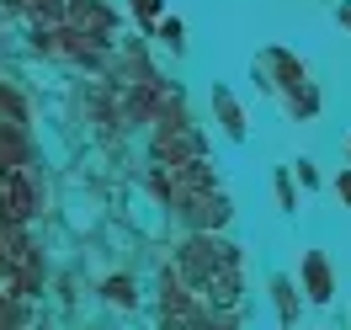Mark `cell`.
I'll return each instance as SVG.
<instances>
[{
	"label": "cell",
	"instance_id": "cell-2",
	"mask_svg": "<svg viewBox=\"0 0 351 330\" xmlns=\"http://www.w3.org/2000/svg\"><path fill=\"white\" fill-rule=\"evenodd\" d=\"M277 304H282V314H287V320L298 314V304H293V287H287V283H277Z\"/></svg>",
	"mask_w": 351,
	"mask_h": 330
},
{
	"label": "cell",
	"instance_id": "cell-3",
	"mask_svg": "<svg viewBox=\"0 0 351 330\" xmlns=\"http://www.w3.org/2000/svg\"><path fill=\"white\" fill-rule=\"evenodd\" d=\"M335 192H341V202L351 208V171H341V181H335Z\"/></svg>",
	"mask_w": 351,
	"mask_h": 330
},
{
	"label": "cell",
	"instance_id": "cell-1",
	"mask_svg": "<svg viewBox=\"0 0 351 330\" xmlns=\"http://www.w3.org/2000/svg\"><path fill=\"white\" fill-rule=\"evenodd\" d=\"M304 283H308V298H314V304H330L335 283H330V266H325V256H308V261H304Z\"/></svg>",
	"mask_w": 351,
	"mask_h": 330
},
{
	"label": "cell",
	"instance_id": "cell-4",
	"mask_svg": "<svg viewBox=\"0 0 351 330\" xmlns=\"http://www.w3.org/2000/svg\"><path fill=\"white\" fill-rule=\"evenodd\" d=\"M341 22H346V27H351V5H341Z\"/></svg>",
	"mask_w": 351,
	"mask_h": 330
}]
</instances>
